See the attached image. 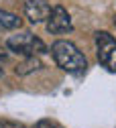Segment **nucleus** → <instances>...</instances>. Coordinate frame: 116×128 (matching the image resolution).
I'll list each match as a JSON object with an SVG mask.
<instances>
[{"label": "nucleus", "instance_id": "nucleus-1", "mask_svg": "<svg viewBox=\"0 0 116 128\" xmlns=\"http://www.w3.org/2000/svg\"><path fill=\"white\" fill-rule=\"evenodd\" d=\"M51 53H53V59L55 63L63 69V71H67V73H84L86 67H88V61L86 57L79 53V49L69 43V41H55L53 47H51Z\"/></svg>", "mask_w": 116, "mask_h": 128}, {"label": "nucleus", "instance_id": "nucleus-2", "mask_svg": "<svg viewBox=\"0 0 116 128\" xmlns=\"http://www.w3.org/2000/svg\"><path fill=\"white\" fill-rule=\"evenodd\" d=\"M8 45V49H12L14 53H19L23 57H35V55H43L47 51V47L45 43L35 37V35H31V33H21V35H14L6 41Z\"/></svg>", "mask_w": 116, "mask_h": 128}, {"label": "nucleus", "instance_id": "nucleus-3", "mask_svg": "<svg viewBox=\"0 0 116 128\" xmlns=\"http://www.w3.org/2000/svg\"><path fill=\"white\" fill-rule=\"evenodd\" d=\"M96 49L102 67H106L108 71H116V39L106 30H100L96 33Z\"/></svg>", "mask_w": 116, "mask_h": 128}, {"label": "nucleus", "instance_id": "nucleus-4", "mask_svg": "<svg viewBox=\"0 0 116 128\" xmlns=\"http://www.w3.org/2000/svg\"><path fill=\"white\" fill-rule=\"evenodd\" d=\"M71 28H73V24H71L69 12L59 4L53 6V10L47 16V30L53 33V35H61V33H69Z\"/></svg>", "mask_w": 116, "mask_h": 128}, {"label": "nucleus", "instance_id": "nucleus-5", "mask_svg": "<svg viewBox=\"0 0 116 128\" xmlns=\"http://www.w3.org/2000/svg\"><path fill=\"white\" fill-rule=\"evenodd\" d=\"M25 12L31 22H41L49 16V2L47 0H25Z\"/></svg>", "mask_w": 116, "mask_h": 128}, {"label": "nucleus", "instance_id": "nucleus-6", "mask_svg": "<svg viewBox=\"0 0 116 128\" xmlns=\"http://www.w3.org/2000/svg\"><path fill=\"white\" fill-rule=\"evenodd\" d=\"M19 26H21V18L16 14L0 10V28L2 30H12V28H19Z\"/></svg>", "mask_w": 116, "mask_h": 128}, {"label": "nucleus", "instance_id": "nucleus-7", "mask_svg": "<svg viewBox=\"0 0 116 128\" xmlns=\"http://www.w3.org/2000/svg\"><path fill=\"white\" fill-rule=\"evenodd\" d=\"M41 67V63L35 59V57H29V61L25 63V65L21 67H16V73H27V71H33V69H39Z\"/></svg>", "mask_w": 116, "mask_h": 128}, {"label": "nucleus", "instance_id": "nucleus-8", "mask_svg": "<svg viewBox=\"0 0 116 128\" xmlns=\"http://www.w3.org/2000/svg\"><path fill=\"white\" fill-rule=\"evenodd\" d=\"M0 128H25V126L19 124V122H8V120H4V122H0Z\"/></svg>", "mask_w": 116, "mask_h": 128}, {"label": "nucleus", "instance_id": "nucleus-9", "mask_svg": "<svg viewBox=\"0 0 116 128\" xmlns=\"http://www.w3.org/2000/svg\"><path fill=\"white\" fill-rule=\"evenodd\" d=\"M35 128H53V124H49V122H39Z\"/></svg>", "mask_w": 116, "mask_h": 128}, {"label": "nucleus", "instance_id": "nucleus-10", "mask_svg": "<svg viewBox=\"0 0 116 128\" xmlns=\"http://www.w3.org/2000/svg\"><path fill=\"white\" fill-rule=\"evenodd\" d=\"M4 73V67H2V57H0V75Z\"/></svg>", "mask_w": 116, "mask_h": 128}, {"label": "nucleus", "instance_id": "nucleus-11", "mask_svg": "<svg viewBox=\"0 0 116 128\" xmlns=\"http://www.w3.org/2000/svg\"><path fill=\"white\" fill-rule=\"evenodd\" d=\"M114 24H116V16H114Z\"/></svg>", "mask_w": 116, "mask_h": 128}]
</instances>
